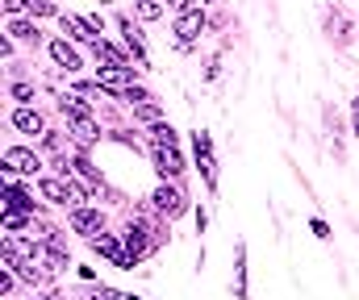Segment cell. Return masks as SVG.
<instances>
[{
	"instance_id": "cell-20",
	"label": "cell",
	"mask_w": 359,
	"mask_h": 300,
	"mask_svg": "<svg viewBox=\"0 0 359 300\" xmlns=\"http://www.w3.org/2000/svg\"><path fill=\"white\" fill-rule=\"evenodd\" d=\"M13 34H17V38H38V29H29V25H21V21H13Z\"/></svg>"
},
{
	"instance_id": "cell-19",
	"label": "cell",
	"mask_w": 359,
	"mask_h": 300,
	"mask_svg": "<svg viewBox=\"0 0 359 300\" xmlns=\"http://www.w3.org/2000/svg\"><path fill=\"white\" fill-rule=\"evenodd\" d=\"M92 300H134V297H121V292H113V288H100Z\"/></svg>"
},
{
	"instance_id": "cell-15",
	"label": "cell",
	"mask_w": 359,
	"mask_h": 300,
	"mask_svg": "<svg viewBox=\"0 0 359 300\" xmlns=\"http://www.w3.org/2000/svg\"><path fill=\"white\" fill-rule=\"evenodd\" d=\"M63 29H67L72 38H92V29H96V25H92V21H80V17H67V13H63Z\"/></svg>"
},
{
	"instance_id": "cell-22",
	"label": "cell",
	"mask_w": 359,
	"mask_h": 300,
	"mask_svg": "<svg viewBox=\"0 0 359 300\" xmlns=\"http://www.w3.org/2000/svg\"><path fill=\"white\" fill-rule=\"evenodd\" d=\"M13 97H17V100H29V97H34V88H29V84H13Z\"/></svg>"
},
{
	"instance_id": "cell-21",
	"label": "cell",
	"mask_w": 359,
	"mask_h": 300,
	"mask_svg": "<svg viewBox=\"0 0 359 300\" xmlns=\"http://www.w3.org/2000/svg\"><path fill=\"white\" fill-rule=\"evenodd\" d=\"M138 117H142V121H159V108H155V104H142Z\"/></svg>"
},
{
	"instance_id": "cell-11",
	"label": "cell",
	"mask_w": 359,
	"mask_h": 300,
	"mask_svg": "<svg viewBox=\"0 0 359 300\" xmlns=\"http://www.w3.org/2000/svg\"><path fill=\"white\" fill-rule=\"evenodd\" d=\"M50 55H55V63H59V67H67V71H76V67H80V55H76L67 42H50Z\"/></svg>"
},
{
	"instance_id": "cell-8",
	"label": "cell",
	"mask_w": 359,
	"mask_h": 300,
	"mask_svg": "<svg viewBox=\"0 0 359 300\" xmlns=\"http://www.w3.org/2000/svg\"><path fill=\"white\" fill-rule=\"evenodd\" d=\"M13 125L25 129V134H46V121H42L34 108H17V113H13Z\"/></svg>"
},
{
	"instance_id": "cell-4",
	"label": "cell",
	"mask_w": 359,
	"mask_h": 300,
	"mask_svg": "<svg viewBox=\"0 0 359 300\" xmlns=\"http://www.w3.org/2000/svg\"><path fill=\"white\" fill-rule=\"evenodd\" d=\"M42 197L55 200V204H72V200H80L84 192L76 184H67V180H42Z\"/></svg>"
},
{
	"instance_id": "cell-6",
	"label": "cell",
	"mask_w": 359,
	"mask_h": 300,
	"mask_svg": "<svg viewBox=\"0 0 359 300\" xmlns=\"http://www.w3.org/2000/svg\"><path fill=\"white\" fill-rule=\"evenodd\" d=\"M72 225H76L80 234H92V238H96V234L104 229V217H100L96 208H76V213H72Z\"/></svg>"
},
{
	"instance_id": "cell-2",
	"label": "cell",
	"mask_w": 359,
	"mask_h": 300,
	"mask_svg": "<svg viewBox=\"0 0 359 300\" xmlns=\"http://www.w3.org/2000/svg\"><path fill=\"white\" fill-rule=\"evenodd\" d=\"M201 29H205V13H201V8H184V13H180V21H176L180 46H188Z\"/></svg>"
},
{
	"instance_id": "cell-23",
	"label": "cell",
	"mask_w": 359,
	"mask_h": 300,
	"mask_svg": "<svg viewBox=\"0 0 359 300\" xmlns=\"http://www.w3.org/2000/svg\"><path fill=\"white\" fill-rule=\"evenodd\" d=\"M25 4H29V0H4V8H8V13H21Z\"/></svg>"
},
{
	"instance_id": "cell-9",
	"label": "cell",
	"mask_w": 359,
	"mask_h": 300,
	"mask_svg": "<svg viewBox=\"0 0 359 300\" xmlns=\"http://www.w3.org/2000/svg\"><path fill=\"white\" fill-rule=\"evenodd\" d=\"M142 234H147L142 225H130V229H126V250H130V259H134V263L147 255V238H142Z\"/></svg>"
},
{
	"instance_id": "cell-24",
	"label": "cell",
	"mask_w": 359,
	"mask_h": 300,
	"mask_svg": "<svg viewBox=\"0 0 359 300\" xmlns=\"http://www.w3.org/2000/svg\"><path fill=\"white\" fill-rule=\"evenodd\" d=\"M168 4H184V0H168Z\"/></svg>"
},
{
	"instance_id": "cell-1",
	"label": "cell",
	"mask_w": 359,
	"mask_h": 300,
	"mask_svg": "<svg viewBox=\"0 0 359 300\" xmlns=\"http://www.w3.org/2000/svg\"><path fill=\"white\" fill-rule=\"evenodd\" d=\"M96 84L104 92H130L134 88V67H100L96 71Z\"/></svg>"
},
{
	"instance_id": "cell-12",
	"label": "cell",
	"mask_w": 359,
	"mask_h": 300,
	"mask_svg": "<svg viewBox=\"0 0 359 300\" xmlns=\"http://www.w3.org/2000/svg\"><path fill=\"white\" fill-rule=\"evenodd\" d=\"M72 134H76L80 142H96V125H92L88 113H72Z\"/></svg>"
},
{
	"instance_id": "cell-10",
	"label": "cell",
	"mask_w": 359,
	"mask_h": 300,
	"mask_svg": "<svg viewBox=\"0 0 359 300\" xmlns=\"http://www.w3.org/2000/svg\"><path fill=\"white\" fill-rule=\"evenodd\" d=\"M155 204H159V208H163L168 217L184 213V197H180V192H172V188H159V192H155Z\"/></svg>"
},
{
	"instance_id": "cell-3",
	"label": "cell",
	"mask_w": 359,
	"mask_h": 300,
	"mask_svg": "<svg viewBox=\"0 0 359 300\" xmlns=\"http://www.w3.org/2000/svg\"><path fill=\"white\" fill-rule=\"evenodd\" d=\"M92 246H96L109 263H117V267H130V263H134V259H130V250H121V242H117V238H109V234H96V238H92Z\"/></svg>"
},
{
	"instance_id": "cell-17",
	"label": "cell",
	"mask_w": 359,
	"mask_h": 300,
	"mask_svg": "<svg viewBox=\"0 0 359 300\" xmlns=\"http://www.w3.org/2000/svg\"><path fill=\"white\" fill-rule=\"evenodd\" d=\"M4 200H8V208H17V213H21V208H29V197H25V192H17V188H8Z\"/></svg>"
},
{
	"instance_id": "cell-5",
	"label": "cell",
	"mask_w": 359,
	"mask_h": 300,
	"mask_svg": "<svg viewBox=\"0 0 359 300\" xmlns=\"http://www.w3.org/2000/svg\"><path fill=\"white\" fill-rule=\"evenodd\" d=\"M4 167H8V171H29V176H34L42 163H38V155H29V150H17V146H13V150H4Z\"/></svg>"
},
{
	"instance_id": "cell-18",
	"label": "cell",
	"mask_w": 359,
	"mask_h": 300,
	"mask_svg": "<svg viewBox=\"0 0 359 300\" xmlns=\"http://www.w3.org/2000/svg\"><path fill=\"white\" fill-rule=\"evenodd\" d=\"M159 13H163V8H159L155 0H142V4H138V17H147V21H155Z\"/></svg>"
},
{
	"instance_id": "cell-16",
	"label": "cell",
	"mask_w": 359,
	"mask_h": 300,
	"mask_svg": "<svg viewBox=\"0 0 359 300\" xmlns=\"http://www.w3.org/2000/svg\"><path fill=\"white\" fill-rule=\"evenodd\" d=\"M155 146H176V134H172V125H155Z\"/></svg>"
},
{
	"instance_id": "cell-14",
	"label": "cell",
	"mask_w": 359,
	"mask_h": 300,
	"mask_svg": "<svg viewBox=\"0 0 359 300\" xmlns=\"http://www.w3.org/2000/svg\"><path fill=\"white\" fill-rule=\"evenodd\" d=\"M92 50H96V59H100V63H109V67H126L121 50H113L109 42H92Z\"/></svg>"
},
{
	"instance_id": "cell-7",
	"label": "cell",
	"mask_w": 359,
	"mask_h": 300,
	"mask_svg": "<svg viewBox=\"0 0 359 300\" xmlns=\"http://www.w3.org/2000/svg\"><path fill=\"white\" fill-rule=\"evenodd\" d=\"M155 163H159L163 176H180L184 171V159H180L176 146H155Z\"/></svg>"
},
{
	"instance_id": "cell-13",
	"label": "cell",
	"mask_w": 359,
	"mask_h": 300,
	"mask_svg": "<svg viewBox=\"0 0 359 300\" xmlns=\"http://www.w3.org/2000/svg\"><path fill=\"white\" fill-rule=\"evenodd\" d=\"M192 142H196V159H201V171H205V180H213V155H209V138H205V134H196Z\"/></svg>"
}]
</instances>
